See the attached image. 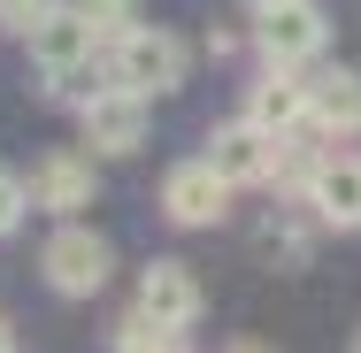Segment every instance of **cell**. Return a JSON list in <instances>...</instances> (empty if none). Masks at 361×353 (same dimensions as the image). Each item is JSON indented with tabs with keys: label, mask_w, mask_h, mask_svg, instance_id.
<instances>
[{
	"label": "cell",
	"mask_w": 361,
	"mask_h": 353,
	"mask_svg": "<svg viewBox=\"0 0 361 353\" xmlns=\"http://www.w3.org/2000/svg\"><path fill=\"white\" fill-rule=\"evenodd\" d=\"M39 269H47V284H54L62 299H92V292L108 284V269H116V246H108L100 230H85V223H62V230L39 246Z\"/></svg>",
	"instance_id": "6da1fadb"
},
{
	"label": "cell",
	"mask_w": 361,
	"mask_h": 353,
	"mask_svg": "<svg viewBox=\"0 0 361 353\" xmlns=\"http://www.w3.org/2000/svg\"><path fill=\"white\" fill-rule=\"evenodd\" d=\"M116 85L123 92H177L185 85V39L177 31H154V23H139V31H123L116 39Z\"/></svg>",
	"instance_id": "7a4b0ae2"
},
{
	"label": "cell",
	"mask_w": 361,
	"mask_h": 353,
	"mask_svg": "<svg viewBox=\"0 0 361 353\" xmlns=\"http://www.w3.org/2000/svg\"><path fill=\"white\" fill-rule=\"evenodd\" d=\"M161 215L177 223V230H208L231 215V177H223L216 161L200 154V161H177L169 177H161Z\"/></svg>",
	"instance_id": "3957f363"
},
{
	"label": "cell",
	"mask_w": 361,
	"mask_h": 353,
	"mask_svg": "<svg viewBox=\"0 0 361 353\" xmlns=\"http://www.w3.org/2000/svg\"><path fill=\"white\" fill-rule=\"evenodd\" d=\"M300 208L315 215L323 230H361V154L354 146H331L315 161V185H307Z\"/></svg>",
	"instance_id": "277c9868"
},
{
	"label": "cell",
	"mask_w": 361,
	"mask_h": 353,
	"mask_svg": "<svg viewBox=\"0 0 361 353\" xmlns=\"http://www.w3.org/2000/svg\"><path fill=\"white\" fill-rule=\"evenodd\" d=\"M254 47H262L269 70H300V62H315V54H323V8H315V0H285V8H269V16L254 23Z\"/></svg>",
	"instance_id": "5b68a950"
},
{
	"label": "cell",
	"mask_w": 361,
	"mask_h": 353,
	"mask_svg": "<svg viewBox=\"0 0 361 353\" xmlns=\"http://www.w3.org/2000/svg\"><path fill=\"white\" fill-rule=\"evenodd\" d=\"M77 116H85V146H92V154H139L146 123H154V116H146V92H123V85L92 92Z\"/></svg>",
	"instance_id": "8992f818"
},
{
	"label": "cell",
	"mask_w": 361,
	"mask_h": 353,
	"mask_svg": "<svg viewBox=\"0 0 361 353\" xmlns=\"http://www.w3.org/2000/svg\"><path fill=\"white\" fill-rule=\"evenodd\" d=\"M277 154H285V139H269L262 123H216L208 131V161H216L231 185H277Z\"/></svg>",
	"instance_id": "52a82bcc"
},
{
	"label": "cell",
	"mask_w": 361,
	"mask_h": 353,
	"mask_svg": "<svg viewBox=\"0 0 361 353\" xmlns=\"http://www.w3.org/2000/svg\"><path fill=\"white\" fill-rule=\"evenodd\" d=\"M139 307L161 330H192L200 307H208V292H200V277H192L185 261H146L139 269Z\"/></svg>",
	"instance_id": "ba28073f"
},
{
	"label": "cell",
	"mask_w": 361,
	"mask_h": 353,
	"mask_svg": "<svg viewBox=\"0 0 361 353\" xmlns=\"http://www.w3.org/2000/svg\"><path fill=\"white\" fill-rule=\"evenodd\" d=\"M31 208L77 223V208H92V161H85V154H47V161L31 169Z\"/></svg>",
	"instance_id": "9c48e42d"
},
{
	"label": "cell",
	"mask_w": 361,
	"mask_h": 353,
	"mask_svg": "<svg viewBox=\"0 0 361 353\" xmlns=\"http://www.w3.org/2000/svg\"><path fill=\"white\" fill-rule=\"evenodd\" d=\"M307 123H315L331 146H338V139H361V77L354 70L315 77V85H307Z\"/></svg>",
	"instance_id": "30bf717a"
},
{
	"label": "cell",
	"mask_w": 361,
	"mask_h": 353,
	"mask_svg": "<svg viewBox=\"0 0 361 353\" xmlns=\"http://www.w3.org/2000/svg\"><path fill=\"white\" fill-rule=\"evenodd\" d=\"M246 123H262L269 139H292V131L307 123V85L292 70H269L254 92H246Z\"/></svg>",
	"instance_id": "8fae6325"
},
{
	"label": "cell",
	"mask_w": 361,
	"mask_h": 353,
	"mask_svg": "<svg viewBox=\"0 0 361 353\" xmlns=\"http://www.w3.org/2000/svg\"><path fill=\"white\" fill-rule=\"evenodd\" d=\"M108 346H116V353H169V346H177V330H161L146 307H131V315L108 330Z\"/></svg>",
	"instance_id": "7c38bea8"
},
{
	"label": "cell",
	"mask_w": 361,
	"mask_h": 353,
	"mask_svg": "<svg viewBox=\"0 0 361 353\" xmlns=\"http://www.w3.org/2000/svg\"><path fill=\"white\" fill-rule=\"evenodd\" d=\"M77 16L92 23V39H123V31H139V0H77Z\"/></svg>",
	"instance_id": "4fadbf2b"
},
{
	"label": "cell",
	"mask_w": 361,
	"mask_h": 353,
	"mask_svg": "<svg viewBox=\"0 0 361 353\" xmlns=\"http://www.w3.org/2000/svg\"><path fill=\"white\" fill-rule=\"evenodd\" d=\"M23 208H31V185H23L16 169H0V238H8L16 223H23Z\"/></svg>",
	"instance_id": "5bb4252c"
},
{
	"label": "cell",
	"mask_w": 361,
	"mask_h": 353,
	"mask_svg": "<svg viewBox=\"0 0 361 353\" xmlns=\"http://www.w3.org/2000/svg\"><path fill=\"white\" fill-rule=\"evenodd\" d=\"M54 16V0H0V31H39Z\"/></svg>",
	"instance_id": "9a60e30c"
},
{
	"label": "cell",
	"mask_w": 361,
	"mask_h": 353,
	"mask_svg": "<svg viewBox=\"0 0 361 353\" xmlns=\"http://www.w3.org/2000/svg\"><path fill=\"white\" fill-rule=\"evenodd\" d=\"M246 8H254V16H269V8H285V0H246Z\"/></svg>",
	"instance_id": "2e32d148"
},
{
	"label": "cell",
	"mask_w": 361,
	"mask_h": 353,
	"mask_svg": "<svg viewBox=\"0 0 361 353\" xmlns=\"http://www.w3.org/2000/svg\"><path fill=\"white\" fill-rule=\"evenodd\" d=\"M0 353H16V330H8V323H0Z\"/></svg>",
	"instance_id": "e0dca14e"
},
{
	"label": "cell",
	"mask_w": 361,
	"mask_h": 353,
	"mask_svg": "<svg viewBox=\"0 0 361 353\" xmlns=\"http://www.w3.org/2000/svg\"><path fill=\"white\" fill-rule=\"evenodd\" d=\"M231 353H269V346H231Z\"/></svg>",
	"instance_id": "ac0fdd59"
},
{
	"label": "cell",
	"mask_w": 361,
	"mask_h": 353,
	"mask_svg": "<svg viewBox=\"0 0 361 353\" xmlns=\"http://www.w3.org/2000/svg\"><path fill=\"white\" fill-rule=\"evenodd\" d=\"M169 353H185V346H169Z\"/></svg>",
	"instance_id": "d6986e66"
},
{
	"label": "cell",
	"mask_w": 361,
	"mask_h": 353,
	"mask_svg": "<svg viewBox=\"0 0 361 353\" xmlns=\"http://www.w3.org/2000/svg\"><path fill=\"white\" fill-rule=\"evenodd\" d=\"M354 353H361V338H354Z\"/></svg>",
	"instance_id": "ffe728a7"
}]
</instances>
